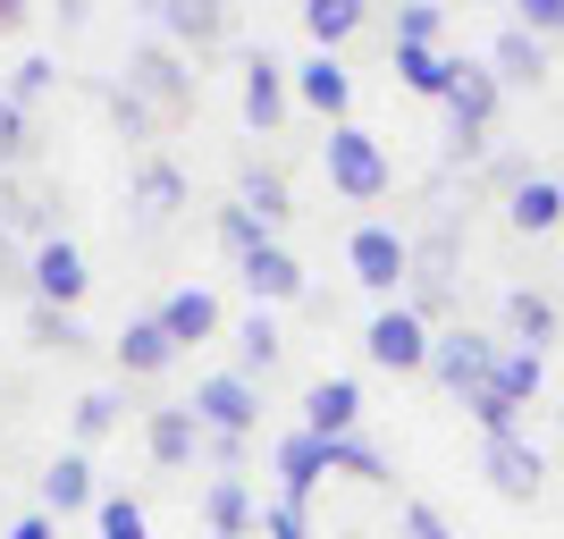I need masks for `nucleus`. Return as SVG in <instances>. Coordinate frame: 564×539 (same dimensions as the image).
I'll use <instances>...</instances> for the list:
<instances>
[{"mask_svg":"<svg viewBox=\"0 0 564 539\" xmlns=\"http://www.w3.org/2000/svg\"><path fill=\"white\" fill-rule=\"evenodd\" d=\"M430 363H438V379H447L455 397L471 405V397H480V388L497 379V363H506V354H497L480 328H447V337H430Z\"/></svg>","mask_w":564,"mask_h":539,"instance_id":"nucleus-1","label":"nucleus"},{"mask_svg":"<svg viewBox=\"0 0 564 539\" xmlns=\"http://www.w3.org/2000/svg\"><path fill=\"white\" fill-rule=\"evenodd\" d=\"M329 177H337V194L371 203V194L388 186V161H379V143L362 136V127H337V136H329Z\"/></svg>","mask_w":564,"mask_h":539,"instance_id":"nucleus-2","label":"nucleus"},{"mask_svg":"<svg viewBox=\"0 0 564 539\" xmlns=\"http://www.w3.org/2000/svg\"><path fill=\"white\" fill-rule=\"evenodd\" d=\"M404 270H413V245H404L397 228H354V279L362 287H404Z\"/></svg>","mask_w":564,"mask_h":539,"instance_id":"nucleus-3","label":"nucleus"},{"mask_svg":"<svg viewBox=\"0 0 564 539\" xmlns=\"http://www.w3.org/2000/svg\"><path fill=\"white\" fill-rule=\"evenodd\" d=\"M362 346H371V363H388V371H422V363H430V337H422L413 312H379Z\"/></svg>","mask_w":564,"mask_h":539,"instance_id":"nucleus-4","label":"nucleus"},{"mask_svg":"<svg viewBox=\"0 0 564 539\" xmlns=\"http://www.w3.org/2000/svg\"><path fill=\"white\" fill-rule=\"evenodd\" d=\"M279 472H286V506H304L312 481H321V472H337V439H321V430H295V439L279 446Z\"/></svg>","mask_w":564,"mask_h":539,"instance_id":"nucleus-5","label":"nucleus"},{"mask_svg":"<svg viewBox=\"0 0 564 539\" xmlns=\"http://www.w3.org/2000/svg\"><path fill=\"white\" fill-rule=\"evenodd\" d=\"M489 481H497V497H540V481H547L540 446L531 439H489Z\"/></svg>","mask_w":564,"mask_h":539,"instance_id":"nucleus-6","label":"nucleus"},{"mask_svg":"<svg viewBox=\"0 0 564 539\" xmlns=\"http://www.w3.org/2000/svg\"><path fill=\"white\" fill-rule=\"evenodd\" d=\"M447 110H455V136L480 143V136H489V118H497V68H464V76H455V94H447Z\"/></svg>","mask_w":564,"mask_h":539,"instance_id":"nucleus-7","label":"nucleus"},{"mask_svg":"<svg viewBox=\"0 0 564 539\" xmlns=\"http://www.w3.org/2000/svg\"><path fill=\"white\" fill-rule=\"evenodd\" d=\"M34 287H43V304H76L85 295V261H76L68 236H51L43 254H34Z\"/></svg>","mask_w":564,"mask_h":539,"instance_id":"nucleus-8","label":"nucleus"},{"mask_svg":"<svg viewBox=\"0 0 564 539\" xmlns=\"http://www.w3.org/2000/svg\"><path fill=\"white\" fill-rule=\"evenodd\" d=\"M304 413H312V430H321V439H354V413H362V388H354V379H321V388L304 397Z\"/></svg>","mask_w":564,"mask_h":539,"instance_id":"nucleus-9","label":"nucleus"},{"mask_svg":"<svg viewBox=\"0 0 564 539\" xmlns=\"http://www.w3.org/2000/svg\"><path fill=\"white\" fill-rule=\"evenodd\" d=\"M261 405L245 379H203V397H194V422H212V430H245Z\"/></svg>","mask_w":564,"mask_h":539,"instance_id":"nucleus-10","label":"nucleus"},{"mask_svg":"<svg viewBox=\"0 0 564 539\" xmlns=\"http://www.w3.org/2000/svg\"><path fill=\"white\" fill-rule=\"evenodd\" d=\"M506 212H514V228H531V236H547L564 219V186L556 177H522L514 186V203H506Z\"/></svg>","mask_w":564,"mask_h":539,"instance_id":"nucleus-11","label":"nucleus"},{"mask_svg":"<svg viewBox=\"0 0 564 539\" xmlns=\"http://www.w3.org/2000/svg\"><path fill=\"white\" fill-rule=\"evenodd\" d=\"M397 68L413 94H455V76H464V60H438L430 43H397Z\"/></svg>","mask_w":564,"mask_h":539,"instance_id":"nucleus-12","label":"nucleus"},{"mask_svg":"<svg viewBox=\"0 0 564 539\" xmlns=\"http://www.w3.org/2000/svg\"><path fill=\"white\" fill-rule=\"evenodd\" d=\"M161 328L177 337V346H194V337H212V328H219V304L203 295V287H186V295H169V304H161Z\"/></svg>","mask_w":564,"mask_h":539,"instance_id":"nucleus-13","label":"nucleus"},{"mask_svg":"<svg viewBox=\"0 0 564 539\" xmlns=\"http://www.w3.org/2000/svg\"><path fill=\"white\" fill-rule=\"evenodd\" d=\"M497 76H506V85H540L547 76V51H540V34H497Z\"/></svg>","mask_w":564,"mask_h":539,"instance_id":"nucleus-14","label":"nucleus"},{"mask_svg":"<svg viewBox=\"0 0 564 539\" xmlns=\"http://www.w3.org/2000/svg\"><path fill=\"white\" fill-rule=\"evenodd\" d=\"M236 270L253 279V295H295V287H304V270H295V261H286L279 245H253V254L236 261Z\"/></svg>","mask_w":564,"mask_h":539,"instance_id":"nucleus-15","label":"nucleus"},{"mask_svg":"<svg viewBox=\"0 0 564 539\" xmlns=\"http://www.w3.org/2000/svg\"><path fill=\"white\" fill-rule=\"evenodd\" d=\"M506 321H514L522 354H540L547 337H556V304H547V295H531V287H522V295H506Z\"/></svg>","mask_w":564,"mask_h":539,"instance_id":"nucleus-16","label":"nucleus"},{"mask_svg":"<svg viewBox=\"0 0 564 539\" xmlns=\"http://www.w3.org/2000/svg\"><path fill=\"white\" fill-rule=\"evenodd\" d=\"M169 354H177V337H169L161 321H135L127 337H118V363H127V371H161Z\"/></svg>","mask_w":564,"mask_h":539,"instance_id":"nucleus-17","label":"nucleus"},{"mask_svg":"<svg viewBox=\"0 0 564 539\" xmlns=\"http://www.w3.org/2000/svg\"><path fill=\"white\" fill-rule=\"evenodd\" d=\"M245 118H253L261 136L279 127V60H253V68H245Z\"/></svg>","mask_w":564,"mask_h":539,"instance_id":"nucleus-18","label":"nucleus"},{"mask_svg":"<svg viewBox=\"0 0 564 539\" xmlns=\"http://www.w3.org/2000/svg\"><path fill=\"white\" fill-rule=\"evenodd\" d=\"M43 497L59 506V515H68V506H85V497H94V464H85V455H59V464L43 472Z\"/></svg>","mask_w":564,"mask_h":539,"instance_id":"nucleus-19","label":"nucleus"},{"mask_svg":"<svg viewBox=\"0 0 564 539\" xmlns=\"http://www.w3.org/2000/svg\"><path fill=\"white\" fill-rule=\"evenodd\" d=\"M489 397H506V405H531L540 397V354H506V363H497V379H489Z\"/></svg>","mask_w":564,"mask_h":539,"instance_id":"nucleus-20","label":"nucleus"},{"mask_svg":"<svg viewBox=\"0 0 564 539\" xmlns=\"http://www.w3.org/2000/svg\"><path fill=\"white\" fill-rule=\"evenodd\" d=\"M152 455H161V464H186V455H194V413H186V405L152 413Z\"/></svg>","mask_w":564,"mask_h":539,"instance_id":"nucleus-21","label":"nucleus"},{"mask_svg":"<svg viewBox=\"0 0 564 539\" xmlns=\"http://www.w3.org/2000/svg\"><path fill=\"white\" fill-rule=\"evenodd\" d=\"M177 203H186V177H177L169 161H152L143 169V219H169Z\"/></svg>","mask_w":564,"mask_h":539,"instance_id":"nucleus-22","label":"nucleus"},{"mask_svg":"<svg viewBox=\"0 0 564 539\" xmlns=\"http://www.w3.org/2000/svg\"><path fill=\"white\" fill-rule=\"evenodd\" d=\"M304 25L321 34V43H337V34H354V25H362V9H354V0H312Z\"/></svg>","mask_w":564,"mask_h":539,"instance_id":"nucleus-23","label":"nucleus"},{"mask_svg":"<svg viewBox=\"0 0 564 539\" xmlns=\"http://www.w3.org/2000/svg\"><path fill=\"white\" fill-rule=\"evenodd\" d=\"M304 101H321V110H346V68H337V60H312V68H304Z\"/></svg>","mask_w":564,"mask_h":539,"instance_id":"nucleus-24","label":"nucleus"},{"mask_svg":"<svg viewBox=\"0 0 564 539\" xmlns=\"http://www.w3.org/2000/svg\"><path fill=\"white\" fill-rule=\"evenodd\" d=\"M212 531L219 539L245 531V481H212Z\"/></svg>","mask_w":564,"mask_h":539,"instance_id":"nucleus-25","label":"nucleus"},{"mask_svg":"<svg viewBox=\"0 0 564 539\" xmlns=\"http://www.w3.org/2000/svg\"><path fill=\"white\" fill-rule=\"evenodd\" d=\"M245 212H253V219H279V212H286V186L270 177V169H253V177H245Z\"/></svg>","mask_w":564,"mask_h":539,"instance_id":"nucleus-26","label":"nucleus"},{"mask_svg":"<svg viewBox=\"0 0 564 539\" xmlns=\"http://www.w3.org/2000/svg\"><path fill=\"white\" fill-rule=\"evenodd\" d=\"M101 539H143V506L135 497H101Z\"/></svg>","mask_w":564,"mask_h":539,"instance_id":"nucleus-27","label":"nucleus"},{"mask_svg":"<svg viewBox=\"0 0 564 539\" xmlns=\"http://www.w3.org/2000/svg\"><path fill=\"white\" fill-rule=\"evenodd\" d=\"M245 363H253V371H270V363H279V328L261 321V312L245 321Z\"/></svg>","mask_w":564,"mask_h":539,"instance_id":"nucleus-28","label":"nucleus"},{"mask_svg":"<svg viewBox=\"0 0 564 539\" xmlns=\"http://www.w3.org/2000/svg\"><path fill=\"white\" fill-rule=\"evenodd\" d=\"M219 236H228V245H236V261H245V254H253V245H261V219L245 212V203H228V219H219Z\"/></svg>","mask_w":564,"mask_h":539,"instance_id":"nucleus-29","label":"nucleus"},{"mask_svg":"<svg viewBox=\"0 0 564 539\" xmlns=\"http://www.w3.org/2000/svg\"><path fill=\"white\" fill-rule=\"evenodd\" d=\"M337 472H362V481H388V464H379V446H362V439H337Z\"/></svg>","mask_w":564,"mask_h":539,"instance_id":"nucleus-30","label":"nucleus"},{"mask_svg":"<svg viewBox=\"0 0 564 539\" xmlns=\"http://www.w3.org/2000/svg\"><path fill=\"white\" fill-rule=\"evenodd\" d=\"M522 34H564V0H522Z\"/></svg>","mask_w":564,"mask_h":539,"instance_id":"nucleus-31","label":"nucleus"},{"mask_svg":"<svg viewBox=\"0 0 564 539\" xmlns=\"http://www.w3.org/2000/svg\"><path fill=\"white\" fill-rule=\"evenodd\" d=\"M430 34H438V9H404L397 18V43H430Z\"/></svg>","mask_w":564,"mask_h":539,"instance_id":"nucleus-32","label":"nucleus"},{"mask_svg":"<svg viewBox=\"0 0 564 539\" xmlns=\"http://www.w3.org/2000/svg\"><path fill=\"white\" fill-rule=\"evenodd\" d=\"M110 413H118L110 397H85V405H76V430H85V439H101V430H110Z\"/></svg>","mask_w":564,"mask_h":539,"instance_id":"nucleus-33","label":"nucleus"},{"mask_svg":"<svg viewBox=\"0 0 564 539\" xmlns=\"http://www.w3.org/2000/svg\"><path fill=\"white\" fill-rule=\"evenodd\" d=\"M34 328H43L51 346H76V321H68V312H59V304H43V312H34Z\"/></svg>","mask_w":564,"mask_h":539,"instance_id":"nucleus-34","label":"nucleus"},{"mask_svg":"<svg viewBox=\"0 0 564 539\" xmlns=\"http://www.w3.org/2000/svg\"><path fill=\"white\" fill-rule=\"evenodd\" d=\"M169 25L177 34H219V9H169Z\"/></svg>","mask_w":564,"mask_h":539,"instance_id":"nucleus-35","label":"nucleus"},{"mask_svg":"<svg viewBox=\"0 0 564 539\" xmlns=\"http://www.w3.org/2000/svg\"><path fill=\"white\" fill-rule=\"evenodd\" d=\"M270 539H304V506H286V497H279V506H270Z\"/></svg>","mask_w":564,"mask_h":539,"instance_id":"nucleus-36","label":"nucleus"},{"mask_svg":"<svg viewBox=\"0 0 564 539\" xmlns=\"http://www.w3.org/2000/svg\"><path fill=\"white\" fill-rule=\"evenodd\" d=\"M18 136H25V118H18V94H0V152H18Z\"/></svg>","mask_w":564,"mask_h":539,"instance_id":"nucleus-37","label":"nucleus"},{"mask_svg":"<svg viewBox=\"0 0 564 539\" xmlns=\"http://www.w3.org/2000/svg\"><path fill=\"white\" fill-rule=\"evenodd\" d=\"M43 85H51V60H25V68H18V101H34Z\"/></svg>","mask_w":564,"mask_h":539,"instance_id":"nucleus-38","label":"nucleus"},{"mask_svg":"<svg viewBox=\"0 0 564 539\" xmlns=\"http://www.w3.org/2000/svg\"><path fill=\"white\" fill-rule=\"evenodd\" d=\"M404 522H413V539H447V522L430 515V506H404Z\"/></svg>","mask_w":564,"mask_h":539,"instance_id":"nucleus-39","label":"nucleus"},{"mask_svg":"<svg viewBox=\"0 0 564 539\" xmlns=\"http://www.w3.org/2000/svg\"><path fill=\"white\" fill-rule=\"evenodd\" d=\"M9 539H51V522H43V515H25L18 531H9Z\"/></svg>","mask_w":564,"mask_h":539,"instance_id":"nucleus-40","label":"nucleus"},{"mask_svg":"<svg viewBox=\"0 0 564 539\" xmlns=\"http://www.w3.org/2000/svg\"><path fill=\"white\" fill-rule=\"evenodd\" d=\"M0 270H9V236H0Z\"/></svg>","mask_w":564,"mask_h":539,"instance_id":"nucleus-41","label":"nucleus"}]
</instances>
